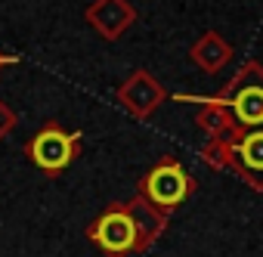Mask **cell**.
Returning <instances> with one entry per match:
<instances>
[{"mask_svg":"<svg viewBox=\"0 0 263 257\" xmlns=\"http://www.w3.org/2000/svg\"><path fill=\"white\" fill-rule=\"evenodd\" d=\"M217 96L226 102L235 127H241V131L263 127V62L248 59Z\"/></svg>","mask_w":263,"mask_h":257,"instance_id":"6da1fadb","label":"cell"},{"mask_svg":"<svg viewBox=\"0 0 263 257\" xmlns=\"http://www.w3.org/2000/svg\"><path fill=\"white\" fill-rule=\"evenodd\" d=\"M198 115H195V127L211 140V137H232L238 127H235V121H232V115H229V108H226V102L220 99V96H204V99H198Z\"/></svg>","mask_w":263,"mask_h":257,"instance_id":"30bf717a","label":"cell"},{"mask_svg":"<svg viewBox=\"0 0 263 257\" xmlns=\"http://www.w3.org/2000/svg\"><path fill=\"white\" fill-rule=\"evenodd\" d=\"M195 192V180L192 174L177 161V158H161L143 180H140V192L149 205H155L161 214H174L177 208L186 205V198Z\"/></svg>","mask_w":263,"mask_h":257,"instance_id":"3957f363","label":"cell"},{"mask_svg":"<svg viewBox=\"0 0 263 257\" xmlns=\"http://www.w3.org/2000/svg\"><path fill=\"white\" fill-rule=\"evenodd\" d=\"M87 238L105 254V257H130L137 254V229L124 205H108L90 226Z\"/></svg>","mask_w":263,"mask_h":257,"instance_id":"277c9868","label":"cell"},{"mask_svg":"<svg viewBox=\"0 0 263 257\" xmlns=\"http://www.w3.org/2000/svg\"><path fill=\"white\" fill-rule=\"evenodd\" d=\"M81 143H84L81 131H65L62 124L47 121L41 131L25 143V155H28V161L37 171H44L50 177H59L81 155Z\"/></svg>","mask_w":263,"mask_h":257,"instance_id":"7a4b0ae2","label":"cell"},{"mask_svg":"<svg viewBox=\"0 0 263 257\" xmlns=\"http://www.w3.org/2000/svg\"><path fill=\"white\" fill-rule=\"evenodd\" d=\"M19 62V56H10V53H0V71H4L7 65H16Z\"/></svg>","mask_w":263,"mask_h":257,"instance_id":"4fadbf2b","label":"cell"},{"mask_svg":"<svg viewBox=\"0 0 263 257\" xmlns=\"http://www.w3.org/2000/svg\"><path fill=\"white\" fill-rule=\"evenodd\" d=\"M124 208H127V214H130V220H134V229H137V254H143V251H149L158 238H161V232L167 229V214H161L155 205H149L143 195H134L130 201H124Z\"/></svg>","mask_w":263,"mask_h":257,"instance_id":"ba28073f","label":"cell"},{"mask_svg":"<svg viewBox=\"0 0 263 257\" xmlns=\"http://www.w3.org/2000/svg\"><path fill=\"white\" fill-rule=\"evenodd\" d=\"M84 19L102 41H118L137 22V7L130 0H93Z\"/></svg>","mask_w":263,"mask_h":257,"instance_id":"52a82bcc","label":"cell"},{"mask_svg":"<svg viewBox=\"0 0 263 257\" xmlns=\"http://www.w3.org/2000/svg\"><path fill=\"white\" fill-rule=\"evenodd\" d=\"M189 59H192L201 71L217 75V71H223V65L232 59V44L223 41V34H217V31H204V34L189 47Z\"/></svg>","mask_w":263,"mask_h":257,"instance_id":"9c48e42d","label":"cell"},{"mask_svg":"<svg viewBox=\"0 0 263 257\" xmlns=\"http://www.w3.org/2000/svg\"><path fill=\"white\" fill-rule=\"evenodd\" d=\"M118 102L134 115V118H140V121H146V118H152L158 108H161V102L167 99V90H164V84L152 75V71H146V68H137V71H130L127 75V81L118 87Z\"/></svg>","mask_w":263,"mask_h":257,"instance_id":"5b68a950","label":"cell"},{"mask_svg":"<svg viewBox=\"0 0 263 257\" xmlns=\"http://www.w3.org/2000/svg\"><path fill=\"white\" fill-rule=\"evenodd\" d=\"M229 168L257 192H263V127L254 131H235L232 137V155Z\"/></svg>","mask_w":263,"mask_h":257,"instance_id":"8992f818","label":"cell"},{"mask_svg":"<svg viewBox=\"0 0 263 257\" xmlns=\"http://www.w3.org/2000/svg\"><path fill=\"white\" fill-rule=\"evenodd\" d=\"M235 137V134H232ZM232 137H211L201 146V161L214 171L229 168V155H232Z\"/></svg>","mask_w":263,"mask_h":257,"instance_id":"8fae6325","label":"cell"},{"mask_svg":"<svg viewBox=\"0 0 263 257\" xmlns=\"http://www.w3.org/2000/svg\"><path fill=\"white\" fill-rule=\"evenodd\" d=\"M16 124H19V115L0 99V140H7L13 131H16Z\"/></svg>","mask_w":263,"mask_h":257,"instance_id":"7c38bea8","label":"cell"}]
</instances>
